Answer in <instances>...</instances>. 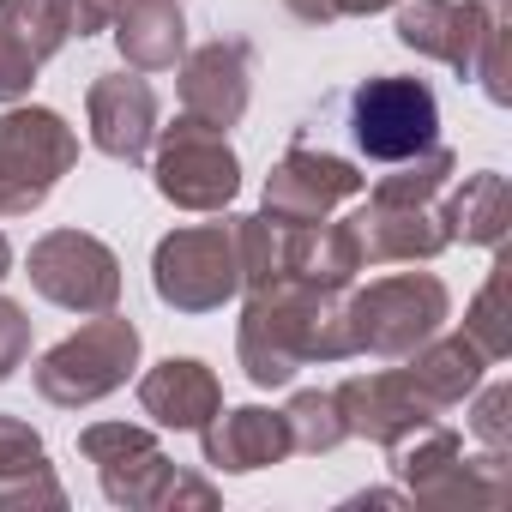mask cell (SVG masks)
<instances>
[{
  "label": "cell",
  "mask_w": 512,
  "mask_h": 512,
  "mask_svg": "<svg viewBox=\"0 0 512 512\" xmlns=\"http://www.w3.org/2000/svg\"><path fill=\"white\" fill-rule=\"evenodd\" d=\"M139 404H145V416L151 422H163V428H205L217 410H223V386H217V374L205 368V362H193V356H169V362H157L145 380H139Z\"/></svg>",
  "instance_id": "d6986e66"
},
{
  "label": "cell",
  "mask_w": 512,
  "mask_h": 512,
  "mask_svg": "<svg viewBox=\"0 0 512 512\" xmlns=\"http://www.w3.org/2000/svg\"><path fill=\"white\" fill-rule=\"evenodd\" d=\"M241 187V163L223 139V127H205L181 115L157 139V193L187 205V211H223Z\"/></svg>",
  "instance_id": "9c48e42d"
},
{
  "label": "cell",
  "mask_w": 512,
  "mask_h": 512,
  "mask_svg": "<svg viewBox=\"0 0 512 512\" xmlns=\"http://www.w3.org/2000/svg\"><path fill=\"white\" fill-rule=\"evenodd\" d=\"M284 422H290L296 452H332L338 440H350V428H344V416H338V398H332V392H302V398L284 410Z\"/></svg>",
  "instance_id": "4316f807"
},
{
  "label": "cell",
  "mask_w": 512,
  "mask_h": 512,
  "mask_svg": "<svg viewBox=\"0 0 512 512\" xmlns=\"http://www.w3.org/2000/svg\"><path fill=\"white\" fill-rule=\"evenodd\" d=\"M253 91V49L247 43H205L181 67V109L205 127H235Z\"/></svg>",
  "instance_id": "9a60e30c"
},
{
  "label": "cell",
  "mask_w": 512,
  "mask_h": 512,
  "mask_svg": "<svg viewBox=\"0 0 512 512\" xmlns=\"http://www.w3.org/2000/svg\"><path fill=\"white\" fill-rule=\"evenodd\" d=\"M133 362H139V326L115 320V314H97L85 332L61 338L37 362V392L61 410H79V404H97L115 386H127Z\"/></svg>",
  "instance_id": "277c9868"
},
{
  "label": "cell",
  "mask_w": 512,
  "mask_h": 512,
  "mask_svg": "<svg viewBox=\"0 0 512 512\" xmlns=\"http://www.w3.org/2000/svg\"><path fill=\"white\" fill-rule=\"evenodd\" d=\"M103 25H115L121 55L139 73L175 67V55H181V0H73V31L79 37L103 31Z\"/></svg>",
  "instance_id": "8fae6325"
},
{
  "label": "cell",
  "mask_w": 512,
  "mask_h": 512,
  "mask_svg": "<svg viewBox=\"0 0 512 512\" xmlns=\"http://www.w3.org/2000/svg\"><path fill=\"white\" fill-rule=\"evenodd\" d=\"M386 452H392V470L404 476V488L422 500V494H428V488L458 464V458H464V440H458V428H446V422H434V416H428V422L404 428Z\"/></svg>",
  "instance_id": "7402d4cb"
},
{
  "label": "cell",
  "mask_w": 512,
  "mask_h": 512,
  "mask_svg": "<svg viewBox=\"0 0 512 512\" xmlns=\"http://www.w3.org/2000/svg\"><path fill=\"white\" fill-rule=\"evenodd\" d=\"M13 272V247H7V235H0V278Z\"/></svg>",
  "instance_id": "4dcf8cb0"
},
{
  "label": "cell",
  "mask_w": 512,
  "mask_h": 512,
  "mask_svg": "<svg viewBox=\"0 0 512 512\" xmlns=\"http://www.w3.org/2000/svg\"><path fill=\"white\" fill-rule=\"evenodd\" d=\"M506 404H512L506 386H488V398L476 404V434L488 440V452H506Z\"/></svg>",
  "instance_id": "f1b7e54d"
},
{
  "label": "cell",
  "mask_w": 512,
  "mask_h": 512,
  "mask_svg": "<svg viewBox=\"0 0 512 512\" xmlns=\"http://www.w3.org/2000/svg\"><path fill=\"white\" fill-rule=\"evenodd\" d=\"M380 7H392V0H332L338 19H344V13H380Z\"/></svg>",
  "instance_id": "f546056e"
},
{
  "label": "cell",
  "mask_w": 512,
  "mask_h": 512,
  "mask_svg": "<svg viewBox=\"0 0 512 512\" xmlns=\"http://www.w3.org/2000/svg\"><path fill=\"white\" fill-rule=\"evenodd\" d=\"M31 284L55 302V308H73V314H109L115 296H121V266L115 253L97 241V235H79V229H55L31 247Z\"/></svg>",
  "instance_id": "30bf717a"
},
{
  "label": "cell",
  "mask_w": 512,
  "mask_h": 512,
  "mask_svg": "<svg viewBox=\"0 0 512 512\" xmlns=\"http://www.w3.org/2000/svg\"><path fill=\"white\" fill-rule=\"evenodd\" d=\"M464 338H470L488 362H500V356L512 350V332H506V260L494 266V278H488L482 296L470 302V314H464Z\"/></svg>",
  "instance_id": "484cf974"
},
{
  "label": "cell",
  "mask_w": 512,
  "mask_h": 512,
  "mask_svg": "<svg viewBox=\"0 0 512 512\" xmlns=\"http://www.w3.org/2000/svg\"><path fill=\"white\" fill-rule=\"evenodd\" d=\"M398 43L482 79V91L506 103V13H482L476 0H410L398 7Z\"/></svg>",
  "instance_id": "7a4b0ae2"
},
{
  "label": "cell",
  "mask_w": 512,
  "mask_h": 512,
  "mask_svg": "<svg viewBox=\"0 0 512 512\" xmlns=\"http://www.w3.org/2000/svg\"><path fill=\"white\" fill-rule=\"evenodd\" d=\"M368 181L344 163V157H326V151H290L272 181H266V217L278 223H320L332 205L356 199Z\"/></svg>",
  "instance_id": "4fadbf2b"
},
{
  "label": "cell",
  "mask_w": 512,
  "mask_h": 512,
  "mask_svg": "<svg viewBox=\"0 0 512 512\" xmlns=\"http://www.w3.org/2000/svg\"><path fill=\"white\" fill-rule=\"evenodd\" d=\"M199 434H205V464L217 470H266L296 452L284 410H229V416L217 410Z\"/></svg>",
  "instance_id": "ac0fdd59"
},
{
  "label": "cell",
  "mask_w": 512,
  "mask_h": 512,
  "mask_svg": "<svg viewBox=\"0 0 512 512\" xmlns=\"http://www.w3.org/2000/svg\"><path fill=\"white\" fill-rule=\"evenodd\" d=\"M73 37V0H0V103L31 91L37 67Z\"/></svg>",
  "instance_id": "7c38bea8"
},
{
  "label": "cell",
  "mask_w": 512,
  "mask_h": 512,
  "mask_svg": "<svg viewBox=\"0 0 512 512\" xmlns=\"http://www.w3.org/2000/svg\"><path fill=\"white\" fill-rule=\"evenodd\" d=\"M31 500H43V506H67L61 482L49 476V452H43V440H37L25 422L0 416V506H31Z\"/></svg>",
  "instance_id": "ffe728a7"
},
{
  "label": "cell",
  "mask_w": 512,
  "mask_h": 512,
  "mask_svg": "<svg viewBox=\"0 0 512 512\" xmlns=\"http://www.w3.org/2000/svg\"><path fill=\"white\" fill-rule=\"evenodd\" d=\"M79 446H85V458L97 464L103 494H109L115 506H169V500H199V506H211V488L193 482V476H181L145 428L97 422V428H85Z\"/></svg>",
  "instance_id": "8992f818"
},
{
  "label": "cell",
  "mask_w": 512,
  "mask_h": 512,
  "mask_svg": "<svg viewBox=\"0 0 512 512\" xmlns=\"http://www.w3.org/2000/svg\"><path fill=\"white\" fill-rule=\"evenodd\" d=\"M157 296L181 314H211L241 290V235L235 217L229 223H193L157 241V260H151Z\"/></svg>",
  "instance_id": "3957f363"
},
{
  "label": "cell",
  "mask_w": 512,
  "mask_h": 512,
  "mask_svg": "<svg viewBox=\"0 0 512 512\" xmlns=\"http://www.w3.org/2000/svg\"><path fill=\"white\" fill-rule=\"evenodd\" d=\"M422 500H434V506H494V500H506V458L500 452H488V458H458Z\"/></svg>",
  "instance_id": "cb8c5ba5"
},
{
  "label": "cell",
  "mask_w": 512,
  "mask_h": 512,
  "mask_svg": "<svg viewBox=\"0 0 512 512\" xmlns=\"http://www.w3.org/2000/svg\"><path fill=\"white\" fill-rule=\"evenodd\" d=\"M446 326V284L428 278V272H398V278H380L368 284L356 302H350V338L356 350L368 356H416L428 338H440Z\"/></svg>",
  "instance_id": "5b68a950"
},
{
  "label": "cell",
  "mask_w": 512,
  "mask_h": 512,
  "mask_svg": "<svg viewBox=\"0 0 512 512\" xmlns=\"http://www.w3.org/2000/svg\"><path fill=\"white\" fill-rule=\"evenodd\" d=\"M332 398H338L344 428H350V434H362V440H380V446H392L404 428H416V422L440 416V410L416 392V380H410L404 368H386V374H356V380H344Z\"/></svg>",
  "instance_id": "5bb4252c"
},
{
  "label": "cell",
  "mask_w": 512,
  "mask_h": 512,
  "mask_svg": "<svg viewBox=\"0 0 512 512\" xmlns=\"http://www.w3.org/2000/svg\"><path fill=\"white\" fill-rule=\"evenodd\" d=\"M446 235L458 241H482V247H500V235H506V175H494V169H482V175H470L458 193H452V205H446Z\"/></svg>",
  "instance_id": "603a6c76"
},
{
  "label": "cell",
  "mask_w": 512,
  "mask_h": 512,
  "mask_svg": "<svg viewBox=\"0 0 512 512\" xmlns=\"http://www.w3.org/2000/svg\"><path fill=\"white\" fill-rule=\"evenodd\" d=\"M446 175H452V151H446V145H428V151L410 157L398 175H386V181L374 187V199H386V205H428V199L446 187Z\"/></svg>",
  "instance_id": "d4e9b609"
},
{
  "label": "cell",
  "mask_w": 512,
  "mask_h": 512,
  "mask_svg": "<svg viewBox=\"0 0 512 512\" xmlns=\"http://www.w3.org/2000/svg\"><path fill=\"white\" fill-rule=\"evenodd\" d=\"M350 235H356L362 266H386V260H434V253L452 241L446 223H440L428 205H386V199H368V211L350 217Z\"/></svg>",
  "instance_id": "e0dca14e"
},
{
  "label": "cell",
  "mask_w": 512,
  "mask_h": 512,
  "mask_svg": "<svg viewBox=\"0 0 512 512\" xmlns=\"http://www.w3.org/2000/svg\"><path fill=\"white\" fill-rule=\"evenodd\" d=\"M25 356H31V320H25V308L0 302V380H7Z\"/></svg>",
  "instance_id": "83f0119b"
},
{
  "label": "cell",
  "mask_w": 512,
  "mask_h": 512,
  "mask_svg": "<svg viewBox=\"0 0 512 512\" xmlns=\"http://www.w3.org/2000/svg\"><path fill=\"white\" fill-rule=\"evenodd\" d=\"M73 163H79V139L55 109L0 115V217L37 211Z\"/></svg>",
  "instance_id": "52a82bcc"
},
{
  "label": "cell",
  "mask_w": 512,
  "mask_h": 512,
  "mask_svg": "<svg viewBox=\"0 0 512 512\" xmlns=\"http://www.w3.org/2000/svg\"><path fill=\"white\" fill-rule=\"evenodd\" d=\"M350 127L374 163H410L440 145V109L422 79H368L350 103Z\"/></svg>",
  "instance_id": "ba28073f"
},
{
  "label": "cell",
  "mask_w": 512,
  "mask_h": 512,
  "mask_svg": "<svg viewBox=\"0 0 512 512\" xmlns=\"http://www.w3.org/2000/svg\"><path fill=\"white\" fill-rule=\"evenodd\" d=\"M482 368H488V356L458 332V338H440V344L428 338L404 374L416 380V392H422L434 410H446V404H464V398L482 386Z\"/></svg>",
  "instance_id": "44dd1931"
},
{
  "label": "cell",
  "mask_w": 512,
  "mask_h": 512,
  "mask_svg": "<svg viewBox=\"0 0 512 512\" xmlns=\"http://www.w3.org/2000/svg\"><path fill=\"white\" fill-rule=\"evenodd\" d=\"M235 350H241V368H247L253 386H290L302 362H344V356H356L350 302L338 296V284L278 278L266 290H253Z\"/></svg>",
  "instance_id": "6da1fadb"
},
{
  "label": "cell",
  "mask_w": 512,
  "mask_h": 512,
  "mask_svg": "<svg viewBox=\"0 0 512 512\" xmlns=\"http://www.w3.org/2000/svg\"><path fill=\"white\" fill-rule=\"evenodd\" d=\"M157 133V97L139 73H109L91 85V145L115 163H139Z\"/></svg>",
  "instance_id": "2e32d148"
}]
</instances>
